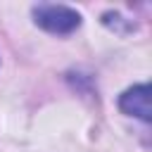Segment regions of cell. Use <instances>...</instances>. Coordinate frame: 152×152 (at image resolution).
<instances>
[{"label":"cell","mask_w":152,"mask_h":152,"mask_svg":"<svg viewBox=\"0 0 152 152\" xmlns=\"http://www.w3.org/2000/svg\"><path fill=\"white\" fill-rule=\"evenodd\" d=\"M119 107H121V112H126V114H131V116H138V119H142V121H150V119H152L150 86H147V83H140V86L128 88V90L119 97Z\"/></svg>","instance_id":"cell-2"},{"label":"cell","mask_w":152,"mask_h":152,"mask_svg":"<svg viewBox=\"0 0 152 152\" xmlns=\"http://www.w3.org/2000/svg\"><path fill=\"white\" fill-rule=\"evenodd\" d=\"M33 21L45 28L48 33H71L81 26V14L66 5H36L33 7Z\"/></svg>","instance_id":"cell-1"}]
</instances>
